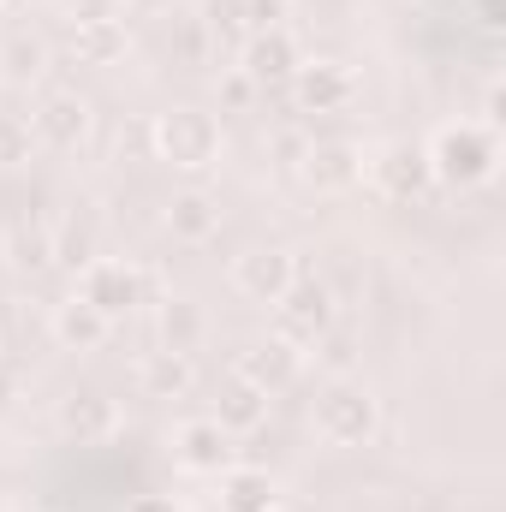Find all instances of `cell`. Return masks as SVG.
I'll return each mask as SVG.
<instances>
[{
    "mask_svg": "<svg viewBox=\"0 0 506 512\" xmlns=\"http://www.w3.org/2000/svg\"><path fill=\"white\" fill-rule=\"evenodd\" d=\"M429 155V179L447 185V191H477L501 173V131L483 126V120H447V126L429 131L423 143Z\"/></svg>",
    "mask_w": 506,
    "mask_h": 512,
    "instance_id": "1",
    "label": "cell"
},
{
    "mask_svg": "<svg viewBox=\"0 0 506 512\" xmlns=\"http://www.w3.org/2000/svg\"><path fill=\"white\" fill-rule=\"evenodd\" d=\"M310 429H316V441H322V447H340V453L370 447V441L381 435V399H376V387L352 382V376L328 382L322 393H316V405H310Z\"/></svg>",
    "mask_w": 506,
    "mask_h": 512,
    "instance_id": "2",
    "label": "cell"
},
{
    "mask_svg": "<svg viewBox=\"0 0 506 512\" xmlns=\"http://www.w3.org/2000/svg\"><path fill=\"white\" fill-rule=\"evenodd\" d=\"M149 149L155 161H167L173 173H209L221 161V120L203 108H167L149 120Z\"/></svg>",
    "mask_w": 506,
    "mask_h": 512,
    "instance_id": "3",
    "label": "cell"
},
{
    "mask_svg": "<svg viewBox=\"0 0 506 512\" xmlns=\"http://www.w3.org/2000/svg\"><path fill=\"white\" fill-rule=\"evenodd\" d=\"M78 298L96 304V310L120 328L126 316H137L143 304L161 298V286H155L149 268H137V262H126V256H90V262L78 268Z\"/></svg>",
    "mask_w": 506,
    "mask_h": 512,
    "instance_id": "4",
    "label": "cell"
},
{
    "mask_svg": "<svg viewBox=\"0 0 506 512\" xmlns=\"http://www.w3.org/2000/svg\"><path fill=\"white\" fill-rule=\"evenodd\" d=\"M334 316H340L334 286H328L322 274H304V268H298V280H292V286L280 292V304H274V340L310 352V346L334 328Z\"/></svg>",
    "mask_w": 506,
    "mask_h": 512,
    "instance_id": "5",
    "label": "cell"
},
{
    "mask_svg": "<svg viewBox=\"0 0 506 512\" xmlns=\"http://www.w3.org/2000/svg\"><path fill=\"white\" fill-rule=\"evenodd\" d=\"M364 173H370V185L387 203H423L429 185H435L429 179V155L411 137H393V143H381L376 155H364Z\"/></svg>",
    "mask_w": 506,
    "mask_h": 512,
    "instance_id": "6",
    "label": "cell"
},
{
    "mask_svg": "<svg viewBox=\"0 0 506 512\" xmlns=\"http://www.w3.org/2000/svg\"><path fill=\"white\" fill-rule=\"evenodd\" d=\"M292 280H298V256L286 251V245H251V251L233 256V292H239L245 304L274 310Z\"/></svg>",
    "mask_w": 506,
    "mask_h": 512,
    "instance_id": "7",
    "label": "cell"
},
{
    "mask_svg": "<svg viewBox=\"0 0 506 512\" xmlns=\"http://www.w3.org/2000/svg\"><path fill=\"white\" fill-rule=\"evenodd\" d=\"M90 131H96V108H90L78 90H48V96L36 102V114H30V137L48 143V149H60V155L84 149Z\"/></svg>",
    "mask_w": 506,
    "mask_h": 512,
    "instance_id": "8",
    "label": "cell"
},
{
    "mask_svg": "<svg viewBox=\"0 0 506 512\" xmlns=\"http://www.w3.org/2000/svg\"><path fill=\"white\" fill-rule=\"evenodd\" d=\"M286 90H292L298 114H346L358 102V78L346 60H298Z\"/></svg>",
    "mask_w": 506,
    "mask_h": 512,
    "instance_id": "9",
    "label": "cell"
},
{
    "mask_svg": "<svg viewBox=\"0 0 506 512\" xmlns=\"http://www.w3.org/2000/svg\"><path fill=\"white\" fill-rule=\"evenodd\" d=\"M54 429H60V441H72V447H102V441H114V429H120V405H114L102 387H78V393L60 399Z\"/></svg>",
    "mask_w": 506,
    "mask_h": 512,
    "instance_id": "10",
    "label": "cell"
},
{
    "mask_svg": "<svg viewBox=\"0 0 506 512\" xmlns=\"http://www.w3.org/2000/svg\"><path fill=\"white\" fill-rule=\"evenodd\" d=\"M173 465L185 477H221L233 465V435L215 417H185L173 429Z\"/></svg>",
    "mask_w": 506,
    "mask_h": 512,
    "instance_id": "11",
    "label": "cell"
},
{
    "mask_svg": "<svg viewBox=\"0 0 506 512\" xmlns=\"http://www.w3.org/2000/svg\"><path fill=\"white\" fill-rule=\"evenodd\" d=\"M298 60H304V48H298V36H292V30H251V36H245V48H239V72L251 78L256 90L292 84Z\"/></svg>",
    "mask_w": 506,
    "mask_h": 512,
    "instance_id": "12",
    "label": "cell"
},
{
    "mask_svg": "<svg viewBox=\"0 0 506 512\" xmlns=\"http://www.w3.org/2000/svg\"><path fill=\"white\" fill-rule=\"evenodd\" d=\"M292 173H298L316 197H340V191H352V185L364 179V149H358V143H340V137H334V143H310Z\"/></svg>",
    "mask_w": 506,
    "mask_h": 512,
    "instance_id": "13",
    "label": "cell"
},
{
    "mask_svg": "<svg viewBox=\"0 0 506 512\" xmlns=\"http://www.w3.org/2000/svg\"><path fill=\"white\" fill-rule=\"evenodd\" d=\"M298 370H304V352H298V346H286V340H274V334L245 340V346H239V358H233V376H239V382H251V387H262V393L292 387V382H298Z\"/></svg>",
    "mask_w": 506,
    "mask_h": 512,
    "instance_id": "14",
    "label": "cell"
},
{
    "mask_svg": "<svg viewBox=\"0 0 506 512\" xmlns=\"http://www.w3.org/2000/svg\"><path fill=\"white\" fill-rule=\"evenodd\" d=\"M161 227L173 233V245H209L221 233V197L203 185H185L161 203Z\"/></svg>",
    "mask_w": 506,
    "mask_h": 512,
    "instance_id": "15",
    "label": "cell"
},
{
    "mask_svg": "<svg viewBox=\"0 0 506 512\" xmlns=\"http://www.w3.org/2000/svg\"><path fill=\"white\" fill-rule=\"evenodd\" d=\"M48 334H54L66 352H102V346L114 340V322H108L96 304H84V298L72 292V298H60V304H54V316H48Z\"/></svg>",
    "mask_w": 506,
    "mask_h": 512,
    "instance_id": "16",
    "label": "cell"
},
{
    "mask_svg": "<svg viewBox=\"0 0 506 512\" xmlns=\"http://www.w3.org/2000/svg\"><path fill=\"white\" fill-rule=\"evenodd\" d=\"M268 405H274V393H262V387L227 376V382H221V393H215V411H209V417H215L227 435H251V429H262V423H268Z\"/></svg>",
    "mask_w": 506,
    "mask_h": 512,
    "instance_id": "17",
    "label": "cell"
},
{
    "mask_svg": "<svg viewBox=\"0 0 506 512\" xmlns=\"http://www.w3.org/2000/svg\"><path fill=\"white\" fill-rule=\"evenodd\" d=\"M215 483H221V512H274L280 507V483L262 465H227Z\"/></svg>",
    "mask_w": 506,
    "mask_h": 512,
    "instance_id": "18",
    "label": "cell"
},
{
    "mask_svg": "<svg viewBox=\"0 0 506 512\" xmlns=\"http://www.w3.org/2000/svg\"><path fill=\"white\" fill-rule=\"evenodd\" d=\"M137 387H143V399H185L191 387H197V364H191V352H149L143 364H137Z\"/></svg>",
    "mask_w": 506,
    "mask_h": 512,
    "instance_id": "19",
    "label": "cell"
},
{
    "mask_svg": "<svg viewBox=\"0 0 506 512\" xmlns=\"http://www.w3.org/2000/svg\"><path fill=\"white\" fill-rule=\"evenodd\" d=\"M203 310L191 304V298H155V346L161 352H197L203 346Z\"/></svg>",
    "mask_w": 506,
    "mask_h": 512,
    "instance_id": "20",
    "label": "cell"
},
{
    "mask_svg": "<svg viewBox=\"0 0 506 512\" xmlns=\"http://www.w3.org/2000/svg\"><path fill=\"white\" fill-rule=\"evenodd\" d=\"M72 48L84 66H114L126 54V18H108V24H72Z\"/></svg>",
    "mask_w": 506,
    "mask_h": 512,
    "instance_id": "21",
    "label": "cell"
},
{
    "mask_svg": "<svg viewBox=\"0 0 506 512\" xmlns=\"http://www.w3.org/2000/svg\"><path fill=\"white\" fill-rule=\"evenodd\" d=\"M42 66H48V48L36 30H12L0 42V78L6 84H30V78H42Z\"/></svg>",
    "mask_w": 506,
    "mask_h": 512,
    "instance_id": "22",
    "label": "cell"
},
{
    "mask_svg": "<svg viewBox=\"0 0 506 512\" xmlns=\"http://www.w3.org/2000/svg\"><path fill=\"white\" fill-rule=\"evenodd\" d=\"M6 256H12V268H24V274L54 268V227H30V221H18L12 239H6Z\"/></svg>",
    "mask_w": 506,
    "mask_h": 512,
    "instance_id": "23",
    "label": "cell"
},
{
    "mask_svg": "<svg viewBox=\"0 0 506 512\" xmlns=\"http://www.w3.org/2000/svg\"><path fill=\"white\" fill-rule=\"evenodd\" d=\"M30 149H36L30 120H18V114H0V167H24V161H30Z\"/></svg>",
    "mask_w": 506,
    "mask_h": 512,
    "instance_id": "24",
    "label": "cell"
},
{
    "mask_svg": "<svg viewBox=\"0 0 506 512\" xmlns=\"http://www.w3.org/2000/svg\"><path fill=\"white\" fill-rule=\"evenodd\" d=\"M90 256H96V245H90V227H78V221L54 227V262H60V268H84Z\"/></svg>",
    "mask_w": 506,
    "mask_h": 512,
    "instance_id": "25",
    "label": "cell"
},
{
    "mask_svg": "<svg viewBox=\"0 0 506 512\" xmlns=\"http://www.w3.org/2000/svg\"><path fill=\"white\" fill-rule=\"evenodd\" d=\"M215 96H221V114H251L262 90H256L239 66H227V72H221V84H215Z\"/></svg>",
    "mask_w": 506,
    "mask_h": 512,
    "instance_id": "26",
    "label": "cell"
},
{
    "mask_svg": "<svg viewBox=\"0 0 506 512\" xmlns=\"http://www.w3.org/2000/svg\"><path fill=\"white\" fill-rule=\"evenodd\" d=\"M310 352H316V364H322V370H328L334 382H340V376L352 370V334H340V328H328V334H322V340H316Z\"/></svg>",
    "mask_w": 506,
    "mask_h": 512,
    "instance_id": "27",
    "label": "cell"
},
{
    "mask_svg": "<svg viewBox=\"0 0 506 512\" xmlns=\"http://www.w3.org/2000/svg\"><path fill=\"white\" fill-rule=\"evenodd\" d=\"M239 18L251 30H286V0H239ZM245 30V36H251Z\"/></svg>",
    "mask_w": 506,
    "mask_h": 512,
    "instance_id": "28",
    "label": "cell"
},
{
    "mask_svg": "<svg viewBox=\"0 0 506 512\" xmlns=\"http://www.w3.org/2000/svg\"><path fill=\"white\" fill-rule=\"evenodd\" d=\"M66 18L72 24H108V18H120V0H66Z\"/></svg>",
    "mask_w": 506,
    "mask_h": 512,
    "instance_id": "29",
    "label": "cell"
},
{
    "mask_svg": "<svg viewBox=\"0 0 506 512\" xmlns=\"http://www.w3.org/2000/svg\"><path fill=\"white\" fill-rule=\"evenodd\" d=\"M274 149H280V167H298V161H304V149H310V137H304L298 126H280V131H274Z\"/></svg>",
    "mask_w": 506,
    "mask_h": 512,
    "instance_id": "30",
    "label": "cell"
},
{
    "mask_svg": "<svg viewBox=\"0 0 506 512\" xmlns=\"http://www.w3.org/2000/svg\"><path fill=\"white\" fill-rule=\"evenodd\" d=\"M126 512H185V501H173V495H155V489H149V495H131Z\"/></svg>",
    "mask_w": 506,
    "mask_h": 512,
    "instance_id": "31",
    "label": "cell"
},
{
    "mask_svg": "<svg viewBox=\"0 0 506 512\" xmlns=\"http://www.w3.org/2000/svg\"><path fill=\"white\" fill-rule=\"evenodd\" d=\"M18 393H24V382H18V370H12V364L0 358V417H6L12 405H18Z\"/></svg>",
    "mask_w": 506,
    "mask_h": 512,
    "instance_id": "32",
    "label": "cell"
},
{
    "mask_svg": "<svg viewBox=\"0 0 506 512\" xmlns=\"http://www.w3.org/2000/svg\"><path fill=\"white\" fill-rule=\"evenodd\" d=\"M477 30L483 36H501V0H477Z\"/></svg>",
    "mask_w": 506,
    "mask_h": 512,
    "instance_id": "33",
    "label": "cell"
},
{
    "mask_svg": "<svg viewBox=\"0 0 506 512\" xmlns=\"http://www.w3.org/2000/svg\"><path fill=\"white\" fill-rule=\"evenodd\" d=\"M483 126H501V84H489L483 96Z\"/></svg>",
    "mask_w": 506,
    "mask_h": 512,
    "instance_id": "34",
    "label": "cell"
},
{
    "mask_svg": "<svg viewBox=\"0 0 506 512\" xmlns=\"http://www.w3.org/2000/svg\"><path fill=\"white\" fill-rule=\"evenodd\" d=\"M6 6H12V0H0V12H6Z\"/></svg>",
    "mask_w": 506,
    "mask_h": 512,
    "instance_id": "35",
    "label": "cell"
},
{
    "mask_svg": "<svg viewBox=\"0 0 506 512\" xmlns=\"http://www.w3.org/2000/svg\"><path fill=\"white\" fill-rule=\"evenodd\" d=\"M274 512H286V507H274Z\"/></svg>",
    "mask_w": 506,
    "mask_h": 512,
    "instance_id": "36",
    "label": "cell"
}]
</instances>
